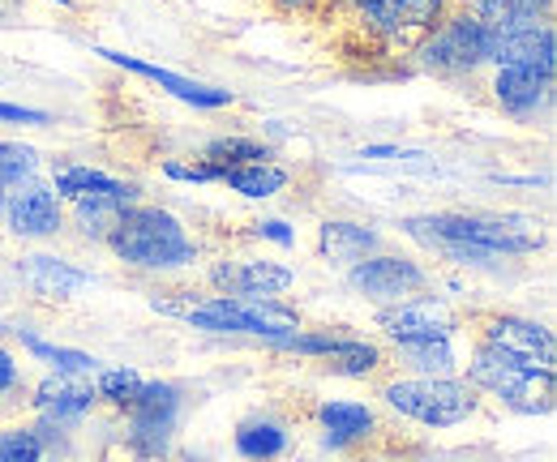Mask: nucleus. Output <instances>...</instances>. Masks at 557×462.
Returning <instances> with one entry per match:
<instances>
[{"label": "nucleus", "mask_w": 557, "mask_h": 462, "mask_svg": "<svg viewBox=\"0 0 557 462\" xmlns=\"http://www.w3.org/2000/svg\"><path fill=\"white\" fill-rule=\"evenodd\" d=\"M404 232L455 265H493L545 249V232L532 214H420Z\"/></svg>", "instance_id": "nucleus-1"}, {"label": "nucleus", "mask_w": 557, "mask_h": 462, "mask_svg": "<svg viewBox=\"0 0 557 462\" xmlns=\"http://www.w3.org/2000/svg\"><path fill=\"white\" fill-rule=\"evenodd\" d=\"M150 309L202 334H245V338H262L271 347L300 330V313L278 304V300H236V296L176 291V296H154Z\"/></svg>", "instance_id": "nucleus-2"}, {"label": "nucleus", "mask_w": 557, "mask_h": 462, "mask_svg": "<svg viewBox=\"0 0 557 462\" xmlns=\"http://www.w3.org/2000/svg\"><path fill=\"white\" fill-rule=\"evenodd\" d=\"M103 245L138 270H185L202 258L198 236L172 210L159 205H129Z\"/></svg>", "instance_id": "nucleus-3"}, {"label": "nucleus", "mask_w": 557, "mask_h": 462, "mask_svg": "<svg viewBox=\"0 0 557 462\" xmlns=\"http://www.w3.org/2000/svg\"><path fill=\"white\" fill-rule=\"evenodd\" d=\"M395 415L424 428H459L481 411V395L459 377H395L382 386Z\"/></svg>", "instance_id": "nucleus-4"}, {"label": "nucleus", "mask_w": 557, "mask_h": 462, "mask_svg": "<svg viewBox=\"0 0 557 462\" xmlns=\"http://www.w3.org/2000/svg\"><path fill=\"white\" fill-rule=\"evenodd\" d=\"M468 386L476 395H493L519 415L554 411V373H536V369L502 355L488 342H476V351L468 360Z\"/></svg>", "instance_id": "nucleus-5"}, {"label": "nucleus", "mask_w": 557, "mask_h": 462, "mask_svg": "<svg viewBox=\"0 0 557 462\" xmlns=\"http://www.w3.org/2000/svg\"><path fill=\"white\" fill-rule=\"evenodd\" d=\"M417 61L424 73H476L493 61V30L476 13H446L417 48Z\"/></svg>", "instance_id": "nucleus-6"}, {"label": "nucleus", "mask_w": 557, "mask_h": 462, "mask_svg": "<svg viewBox=\"0 0 557 462\" xmlns=\"http://www.w3.org/2000/svg\"><path fill=\"white\" fill-rule=\"evenodd\" d=\"M181 411L185 398L172 382H146L138 390V398L125 407V446L129 454L141 462H154L168 454L176 428H181Z\"/></svg>", "instance_id": "nucleus-7"}, {"label": "nucleus", "mask_w": 557, "mask_h": 462, "mask_svg": "<svg viewBox=\"0 0 557 462\" xmlns=\"http://www.w3.org/2000/svg\"><path fill=\"white\" fill-rule=\"evenodd\" d=\"M351 17L382 43L424 39L450 9V0H344Z\"/></svg>", "instance_id": "nucleus-8"}, {"label": "nucleus", "mask_w": 557, "mask_h": 462, "mask_svg": "<svg viewBox=\"0 0 557 462\" xmlns=\"http://www.w3.org/2000/svg\"><path fill=\"white\" fill-rule=\"evenodd\" d=\"M210 287L214 296H236V300H278L283 291L296 287V270L271 258H223L210 265Z\"/></svg>", "instance_id": "nucleus-9"}, {"label": "nucleus", "mask_w": 557, "mask_h": 462, "mask_svg": "<svg viewBox=\"0 0 557 462\" xmlns=\"http://www.w3.org/2000/svg\"><path fill=\"white\" fill-rule=\"evenodd\" d=\"M377 330L386 334L395 347H408V342H450L459 330V317L433 300V296H412V300H399V304H386L377 313Z\"/></svg>", "instance_id": "nucleus-10"}, {"label": "nucleus", "mask_w": 557, "mask_h": 462, "mask_svg": "<svg viewBox=\"0 0 557 462\" xmlns=\"http://www.w3.org/2000/svg\"><path fill=\"white\" fill-rule=\"evenodd\" d=\"M348 283H351V291H360V296H369V300H377V304H399V300L420 296L433 278H429V270L420 262H412V258L373 253V258H364V262L348 265Z\"/></svg>", "instance_id": "nucleus-11"}, {"label": "nucleus", "mask_w": 557, "mask_h": 462, "mask_svg": "<svg viewBox=\"0 0 557 462\" xmlns=\"http://www.w3.org/2000/svg\"><path fill=\"white\" fill-rule=\"evenodd\" d=\"M481 342L497 347L502 355H510V360H519V364H528L536 373H554L557 364L554 330L541 326V322H528V317H510V313L488 317L485 330H481Z\"/></svg>", "instance_id": "nucleus-12"}, {"label": "nucleus", "mask_w": 557, "mask_h": 462, "mask_svg": "<svg viewBox=\"0 0 557 462\" xmlns=\"http://www.w3.org/2000/svg\"><path fill=\"white\" fill-rule=\"evenodd\" d=\"M95 57H103L108 65H121L129 68V73H138L146 82H154V86H163L172 99H181V103H189V108H227L232 103V90H223V86H207V82H194V77H185V73H172V68H159L150 65V61H138V57H125V52H108V48H95Z\"/></svg>", "instance_id": "nucleus-13"}, {"label": "nucleus", "mask_w": 557, "mask_h": 462, "mask_svg": "<svg viewBox=\"0 0 557 462\" xmlns=\"http://www.w3.org/2000/svg\"><path fill=\"white\" fill-rule=\"evenodd\" d=\"M497 68H536V73H557V35L554 26H523L493 35V61Z\"/></svg>", "instance_id": "nucleus-14"}, {"label": "nucleus", "mask_w": 557, "mask_h": 462, "mask_svg": "<svg viewBox=\"0 0 557 462\" xmlns=\"http://www.w3.org/2000/svg\"><path fill=\"white\" fill-rule=\"evenodd\" d=\"M4 218H9V232L22 236V240H48L61 232L65 214H61V198L48 189V185H26L17 189L13 198L4 201Z\"/></svg>", "instance_id": "nucleus-15"}, {"label": "nucleus", "mask_w": 557, "mask_h": 462, "mask_svg": "<svg viewBox=\"0 0 557 462\" xmlns=\"http://www.w3.org/2000/svg\"><path fill=\"white\" fill-rule=\"evenodd\" d=\"M95 402H99L95 386L82 382V377H70V373H57V377H48V382L35 386V411L44 415L48 428L86 420L95 411Z\"/></svg>", "instance_id": "nucleus-16"}, {"label": "nucleus", "mask_w": 557, "mask_h": 462, "mask_svg": "<svg viewBox=\"0 0 557 462\" xmlns=\"http://www.w3.org/2000/svg\"><path fill=\"white\" fill-rule=\"evenodd\" d=\"M318 428H322L326 450H348V446H360L377 433V415L360 398H326L318 407Z\"/></svg>", "instance_id": "nucleus-17"}, {"label": "nucleus", "mask_w": 557, "mask_h": 462, "mask_svg": "<svg viewBox=\"0 0 557 462\" xmlns=\"http://www.w3.org/2000/svg\"><path fill=\"white\" fill-rule=\"evenodd\" d=\"M52 193L70 201H86V198H103V201H121V205H134V185L112 176V172H99L90 163H61L52 172Z\"/></svg>", "instance_id": "nucleus-18"}, {"label": "nucleus", "mask_w": 557, "mask_h": 462, "mask_svg": "<svg viewBox=\"0 0 557 462\" xmlns=\"http://www.w3.org/2000/svg\"><path fill=\"white\" fill-rule=\"evenodd\" d=\"M493 99L510 116H532L554 99V73L536 68H497L493 73Z\"/></svg>", "instance_id": "nucleus-19"}, {"label": "nucleus", "mask_w": 557, "mask_h": 462, "mask_svg": "<svg viewBox=\"0 0 557 462\" xmlns=\"http://www.w3.org/2000/svg\"><path fill=\"white\" fill-rule=\"evenodd\" d=\"M382 245V236L369 223H351V218H326L318 227V249L322 258L335 265H356L364 258H373Z\"/></svg>", "instance_id": "nucleus-20"}, {"label": "nucleus", "mask_w": 557, "mask_h": 462, "mask_svg": "<svg viewBox=\"0 0 557 462\" xmlns=\"http://www.w3.org/2000/svg\"><path fill=\"white\" fill-rule=\"evenodd\" d=\"M22 278L35 296L44 300H70L82 287H90V274L70 265L65 258H48V253H30L22 258Z\"/></svg>", "instance_id": "nucleus-21"}, {"label": "nucleus", "mask_w": 557, "mask_h": 462, "mask_svg": "<svg viewBox=\"0 0 557 462\" xmlns=\"http://www.w3.org/2000/svg\"><path fill=\"white\" fill-rule=\"evenodd\" d=\"M287 450H292V428L283 420L258 415V420H245L236 428V454L245 462H275Z\"/></svg>", "instance_id": "nucleus-22"}, {"label": "nucleus", "mask_w": 557, "mask_h": 462, "mask_svg": "<svg viewBox=\"0 0 557 462\" xmlns=\"http://www.w3.org/2000/svg\"><path fill=\"white\" fill-rule=\"evenodd\" d=\"M219 180L232 189V193H240V198L249 201H267L283 193L287 189V172L278 167V163H245V167H227V172H219Z\"/></svg>", "instance_id": "nucleus-23"}, {"label": "nucleus", "mask_w": 557, "mask_h": 462, "mask_svg": "<svg viewBox=\"0 0 557 462\" xmlns=\"http://www.w3.org/2000/svg\"><path fill=\"white\" fill-rule=\"evenodd\" d=\"M549 13H554V0H493L481 22L493 35H506V30H523V26H545Z\"/></svg>", "instance_id": "nucleus-24"}, {"label": "nucleus", "mask_w": 557, "mask_h": 462, "mask_svg": "<svg viewBox=\"0 0 557 462\" xmlns=\"http://www.w3.org/2000/svg\"><path fill=\"white\" fill-rule=\"evenodd\" d=\"M35 172H39V150L35 146L0 141V210L17 189L35 185Z\"/></svg>", "instance_id": "nucleus-25"}, {"label": "nucleus", "mask_w": 557, "mask_h": 462, "mask_svg": "<svg viewBox=\"0 0 557 462\" xmlns=\"http://www.w3.org/2000/svg\"><path fill=\"white\" fill-rule=\"evenodd\" d=\"M326 369H331L335 377H369V373L382 369V347H373V342H364V338L339 334V347L326 355Z\"/></svg>", "instance_id": "nucleus-26"}, {"label": "nucleus", "mask_w": 557, "mask_h": 462, "mask_svg": "<svg viewBox=\"0 0 557 462\" xmlns=\"http://www.w3.org/2000/svg\"><path fill=\"white\" fill-rule=\"evenodd\" d=\"M395 355L417 377H455V369H459L450 342H408V347H395Z\"/></svg>", "instance_id": "nucleus-27"}, {"label": "nucleus", "mask_w": 557, "mask_h": 462, "mask_svg": "<svg viewBox=\"0 0 557 462\" xmlns=\"http://www.w3.org/2000/svg\"><path fill=\"white\" fill-rule=\"evenodd\" d=\"M271 150L253 137H214L207 150H202V163L214 172H227V167H245V163H267Z\"/></svg>", "instance_id": "nucleus-28"}, {"label": "nucleus", "mask_w": 557, "mask_h": 462, "mask_svg": "<svg viewBox=\"0 0 557 462\" xmlns=\"http://www.w3.org/2000/svg\"><path fill=\"white\" fill-rule=\"evenodd\" d=\"M22 334V347L30 351V355H39L44 364H52L57 373H70V377H82V373H95L99 369V360L95 355H86V351H73V347H57V342H44V338H35V334L17 330Z\"/></svg>", "instance_id": "nucleus-29"}, {"label": "nucleus", "mask_w": 557, "mask_h": 462, "mask_svg": "<svg viewBox=\"0 0 557 462\" xmlns=\"http://www.w3.org/2000/svg\"><path fill=\"white\" fill-rule=\"evenodd\" d=\"M125 210H129V205H121V201H103V198L73 201V214H77L82 236H95V240H108Z\"/></svg>", "instance_id": "nucleus-30"}, {"label": "nucleus", "mask_w": 557, "mask_h": 462, "mask_svg": "<svg viewBox=\"0 0 557 462\" xmlns=\"http://www.w3.org/2000/svg\"><path fill=\"white\" fill-rule=\"evenodd\" d=\"M141 386L146 382H141V373H134V369H99V377H95V395L103 398V402H112L116 411H125L138 398Z\"/></svg>", "instance_id": "nucleus-31"}, {"label": "nucleus", "mask_w": 557, "mask_h": 462, "mask_svg": "<svg viewBox=\"0 0 557 462\" xmlns=\"http://www.w3.org/2000/svg\"><path fill=\"white\" fill-rule=\"evenodd\" d=\"M44 437L35 428H0V462H44Z\"/></svg>", "instance_id": "nucleus-32"}, {"label": "nucleus", "mask_w": 557, "mask_h": 462, "mask_svg": "<svg viewBox=\"0 0 557 462\" xmlns=\"http://www.w3.org/2000/svg\"><path fill=\"white\" fill-rule=\"evenodd\" d=\"M163 176H168V180H185V185H210V180H219V172L207 167L202 159H198V163H176V159H168V163H163Z\"/></svg>", "instance_id": "nucleus-33"}, {"label": "nucleus", "mask_w": 557, "mask_h": 462, "mask_svg": "<svg viewBox=\"0 0 557 462\" xmlns=\"http://www.w3.org/2000/svg\"><path fill=\"white\" fill-rule=\"evenodd\" d=\"M253 236H258V240H275L283 249L296 245V232H292L283 218H258V223H253Z\"/></svg>", "instance_id": "nucleus-34"}, {"label": "nucleus", "mask_w": 557, "mask_h": 462, "mask_svg": "<svg viewBox=\"0 0 557 462\" xmlns=\"http://www.w3.org/2000/svg\"><path fill=\"white\" fill-rule=\"evenodd\" d=\"M0 121H9V125H48V112H35V108H22V103H0Z\"/></svg>", "instance_id": "nucleus-35"}, {"label": "nucleus", "mask_w": 557, "mask_h": 462, "mask_svg": "<svg viewBox=\"0 0 557 462\" xmlns=\"http://www.w3.org/2000/svg\"><path fill=\"white\" fill-rule=\"evenodd\" d=\"M13 386H17V360L0 347V395H9Z\"/></svg>", "instance_id": "nucleus-36"}, {"label": "nucleus", "mask_w": 557, "mask_h": 462, "mask_svg": "<svg viewBox=\"0 0 557 462\" xmlns=\"http://www.w3.org/2000/svg\"><path fill=\"white\" fill-rule=\"evenodd\" d=\"M455 4H459L463 13H476V17H485L488 4H493V0H455Z\"/></svg>", "instance_id": "nucleus-37"}, {"label": "nucleus", "mask_w": 557, "mask_h": 462, "mask_svg": "<svg viewBox=\"0 0 557 462\" xmlns=\"http://www.w3.org/2000/svg\"><path fill=\"white\" fill-rule=\"evenodd\" d=\"M278 9H292V13H305V9H318L322 0H275Z\"/></svg>", "instance_id": "nucleus-38"}]
</instances>
